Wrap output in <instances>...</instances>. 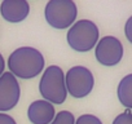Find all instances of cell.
Wrapping results in <instances>:
<instances>
[{
    "label": "cell",
    "instance_id": "obj_8",
    "mask_svg": "<svg viewBox=\"0 0 132 124\" xmlns=\"http://www.w3.org/2000/svg\"><path fill=\"white\" fill-rule=\"evenodd\" d=\"M30 4L26 0H3L0 4V14L9 23H20L27 18Z\"/></svg>",
    "mask_w": 132,
    "mask_h": 124
},
{
    "label": "cell",
    "instance_id": "obj_13",
    "mask_svg": "<svg viewBox=\"0 0 132 124\" xmlns=\"http://www.w3.org/2000/svg\"><path fill=\"white\" fill-rule=\"evenodd\" d=\"M111 124H132V111L126 110L120 114H118Z\"/></svg>",
    "mask_w": 132,
    "mask_h": 124
},
{
    "label": "cell",
    "instance_id": "obj_9",
    "mask_svg": "<svg viewBox=\"0 0 132 124\" xmlns=\"http://www.w3.org/2000/svg\"><path fill=\"white\" fill-rule=\"evenodd\" d=\"M56 114L54 105L45 100H36L27 107V118L31 124H51Z\"/></svg>",
    "mask_w": 132,
    "mask_h": 124
},
{
    "label": "cell",
    "instance_id": "obj_3",
    "mask_svg": "<svg viewBox=\"0 0 132 124\" xmlns=\"http://www.w3.org/2000/svg\"><path fill=\"white\" fill-rule=\"evenodd\" d=\"M69 47L79 53H87L92 50L100 40V30L97 25L91 20L77 21L66 34Z\"/></svg>",
    "mask_w": 132,
    "mask_h": 124
},
{
    "label": "cell",
    "instance_id": "obj_1",
    "mask_svg": "<svg viewBox=\"0 0 132 124\" xmlns=\"http://www.w3.org/2000/svg\"><path fill=\"white\" fill-rule=\"evenodd\" d=\"M9 73L17 79H34L44 71L45 59L42 52L34 47H20L14 49L7 61Z\"/></svg>",
    "mask_w": 132,
    "mask_h": 124
},
{
    "label": "cell",
    "instance_id": "obj_12",
    "mask_svg": "<svg viewBox=\"0 0 132 124\" xmlns=\"http://www.w3.org/2000/svg\"><path fill=\"white\" fill-rule=\"evenodd\" d=\"M75 124H102V121L93 114H83L75 119Z\"/></svg>",
    "mask_w": 132,
    "mask_h": 124
},
{
    "label": "cell",
    "instance_id": "obj_5",
    "mask_svg": "<svg viewBox=\"0 0 132 124\" xmlns=\"http://www.w3.org/2000/svg\"><path fill=\"white\" fill-rule=\"evenodd\" d=\"M65 83L68 94L73 98H84L93 91L95 76L88 67L77 65L70 67L65 74Z\"/></svg>",
    "mask_w": 132,
    "mask_h": 124
},
{
    "label": "cell",
    "instance_id": "obj_16",
    "mask_svg": "<svg viewBox=\"0 0 132 124\" xmlns=\"http://www.w3.org/2000/svg\"><path fill=\"white\" fill-rule=\"evenodd\" d=\"M5 59H4V57H3V54L0 53V76H2L4 73H5Z\"/></svg>",
    "mask_w": 132,
    "mask_h": 124
},
{
    "label": "cell",
    "instance_id": "obj_4",
    "mask_svg": "<svg viewBox=\"0 0 132 124\" xmlns=\"http://www.w3.org/2000/svg\"><path fill=\"white\" fill-rule=\"evenodd\" d=\"M78 17V8L73 0H49L44 8L47 23L56 30L70 29Z\"/></svg>",
    "mask_w": 132,
    "mask_h": 124
},
{
    "label": "cell",
    "instance_id": "obj_11",
    "mask_svg": "<svg viewBox=\"0 0 132 124\" xmlns=\"http://www.w3.org/2000/svg\"><path fill=\"white\" fill-rule=\"evenodd\" d=\"M51 124H75V116L69 110H61L56 114Z\"/></svg>",
    "mask_w": 132,
    "mask_h": 124
},
{
    "label": "cell",
    "instance_id": "obj_7",
    "mask_svg": "<svg viewBox=\"0 0 132 124\" xmlns=\"http://www.w3.org/2000/svg\"><path fill=\"white\" fill-rule=\"evenodd\" d=\"M21 98L18 79L9 71L0 76V112H8L17 106Z\"/></svg>",
    "mask_w": 132,
    "mask_h": 124
},
{
    "label": "cell",
    "instance_id": "obj_10",
    "mask_svg": "<svg viewBox=\"0 0 132 124\" xmlns=\"http://www.w3.org/2000/svg\"><path fill=\"white\" fill-rule=\"evenodd\" d=\"M117 96L122 106L132 110V73L123 76L117 88Z\"/></svg>",
    "mask_w": 132,
    "mask_h": 124
},
{
    "label": "cell",
    "instance_id": "obj_6",
    "mask_svg": "<svg viewBox=\"0 0 132 124\" xmlns=\"http://www.w3.org/2000/svg\"><path fill=\"white\" fill-rule=\"evenodd\" d=\"M123 54L124 48L122 41L113 35H106L101 38L95 47V57L97 62L106 67L117 66L122 61Z\"/></svg>",
    "mask_w": 132,
    "mask_h": 124
},
{
    "label": "cell",
    "instance_id": "obj_14",
    "mask_svg": "<svg viewBox=\"0 0 132 124\" xmlns=\"http://www.w3.org/2000/svg\"><path fill=\"white\" fill-rule=\"evenodd\" d=\"M124 35H126L127 40L132 44V16H129L124 23Z\"/></svg>",
    "mask_w": 132,
    "mask_h": 124
},
{
    "label": "cell",
    "instance_id": "obj_15",
    "mask_svg": "<svg viewBox=\"0 0 132 124\" xmlns=\"http://www.w3.org/2000/svg\"><path fill=\"white\" fill-rule=\"evenodd\" d=\"M0 124H17L14 118L9 114L5 112H0Z\"/></svg>",
    "mask_w": 132,
    "mask_h": 124
},
{
    "label": "cell",
    "instance_id": "obj_2",
    "mask_svg": "<svg viewBox=\"0 0 132 124\" xmlns=\"http://www.w3.org/2000/svg\"><path fill=\"white\" fill-rule=\"evenodd\" d=\"M39 93L43 100L52 105H62L68 97L65 83V73L57 65H51L44 69L39 80Z\"/></svg>",
    "mask_w": 132,
    "mask_h": 124
}]
</instances>
